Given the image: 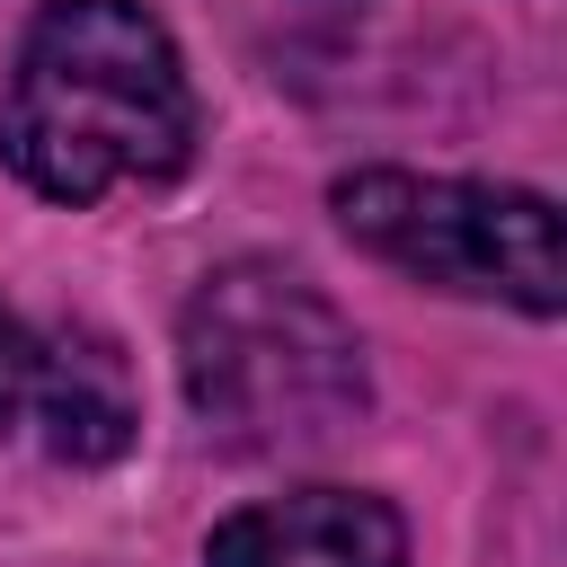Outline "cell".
<instances>
[{"instance_id":"5b68a950","label":"cell","mask_w":567,"mask_h":567,"mask_svg":"<svg viewBox=\"0 0 567 567\" xmlns=\"http://www.w3.org/2000/svg\"><path fill=\"white\" fill-rule=\"evenodd\" d=\"M204 567H408V523L372 487H284L213 523Z\"/></svg>"},{"instance_id":"6da1fadb","label":"cell","mask_w":567,"mask_h":567,"mask_svg":"<svg viewBox=\"0 0 567 567\" xmlns=\"http://www.w3.org/2000/svg\"><path fill=\"white\" fill-rule=\"evenodd\" d=\"M0 159L53 195L168 186L195 159V80L142 0H44L0 80Z\"/></svg>"},{"instance_id":"3957f363","label":"cell","mask_w":567,"mask_h":567,"mask_svg":"<svg viewBox=\"0 0 567 567\" xmlns=\"http://www.w3.org/2000/svg\"><path fill=\"white\" fill-rule=\"evenodd\" d=\"M337 221L363 257L399 266L408 284L470 292V301H514L532 319H558L567 301V248H558V204L532 186H487V177H416V168H354L337 177Z\"/></svg>"},{"instance_id":"7a4b0ae2","label":"cell","mask_w":567,"mask_h":567,"mask_svg":"<svg viewBox=\"0 0 567 567\" xmlns=\"http://www.w3.org/2000/svg\"><path fill=\"white\" fill-rule=\"evenodd\" d=\"M177 372L186 408L221 452L275 461L346 434L372 399L354 319L292 266L239 257L213 266L177 310Z\"/></svg>"},{"instance_id":"277c9868","label":"cell","mask_w":567,"mask_h":567,"mask_svg":"<svg viewBox=\"0 0 567 567\" xmlns=\"http://www.w3.org/2000/svg\"><path fill=\"white\" fill-rule=\"evenodd\" d=\"M142 425L133 372L97 328H35L0 301V434L35 443L44 461L106 470Z\"/></svg>"}]
</instances>
